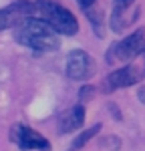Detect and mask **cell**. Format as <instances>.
<instances>
[{
	"label": "cell",
	"mask_w": 145,
	"mask_h": 151,
	"mask_svg": "<svg viewBox=\"0 0 145 151\" xmlns=\"http://www.w3.org/2000/svg\"><path fill=\"white\" fill-rule=\"evenodd\" d=\"M14 38L36 52H52L60 47L59 35L40 18H28L22 24H18Z\"/></svg>",
	"instance_id": "obj_1"
},
{
	"label": "cell",
	"mask_w": 145,
	"mask_h": 151,
	"mask_svg": "<svg viewBox=\"0 0 145 151\" xmlns=\"http://www.w3.org/2000/svg\"><path fill=\"white\" fill-rule=\"evenodd\" d=\"M85 123V107L83 105H75L69 111L60 113L59 117V131L60 133H69V131H77L81 129Z\"/></svg>",
	"instance_id": "obj_8"
},
{
	"label": "cell",
	"mask_w": 145,
	"mask_h": 151,
	"mask_svg": "<svg viewBox=\"0 0 145 151\" xmlns=\"http://www.w3.org/2000/svg\"><path fill=\"white\" fill-rule=\"evenodd\" d=\"M65 73H67V77L71 81H87L95 73V60L85 50H72L67 57Z\"/></svg>",
	"instance_id": "obj_4"
},
{
	"label": "cell",
	"mask_w": 145,
	"mask_h": 151,
	"mask_svg": "<svg viewBox=\"0 0 145 151\" xmlns=\"http://www.w3.org/2000/svg\"><path fill=\"white\" fill-rule=\"evenodd\" d=\"M139 97H141V101H143V103H145V87H143V89H141V91H139Z\"/></svg>",
	"instance_id": "obj_13"
},
{
	"label": "cell",
	"mask_w": 145,
	"mask_h": 151,
	"mask_svg": "<svg viewBox=\"0 0 145 151\" xmlns=\"http://www.w3.org/2000/svg\"><path fill=\"white\" fill-rule=\"evenodd\" d=\"M145 52V28H139L131 32L129 36H125L119 42H113V47L109 48L107 60H131V58L139 57Z\"/></svg>",
	"instance_id": "obj_3"
},
{
	"label": "cell",
	"mask_w": 145,
	"mask_h": 151,
	"mask_svg": "<svg viewBox=\"0 0 145 151\" xmlns=\"http://www.w3.org/2000/svg\"><path fill=\"white\" fill-rule=\"evenodd\" d=\"M139 81V73L135 67L131 65H127V67H121V69L113 70L111 75H107V79L103 83V89L111 93V91H115V89H123V87H131L135 83Z\"/></svg>",
	"instance_id": "obj_7"
},
{
	"label": "cell",
	"mask_w": 145,
	"mask_h": 151,
	"mask_svg": "<svg viewBox=\"0 0 145 151\" xmlns=\"http://www.w3.org/2000/svg\"><path fill=\"white\" fill-rule=\"evenodd\" d=\"M77 4H79L83 10H89V8L95 4V0H77Z\"/></svg>",
	"instance_id": "obj_12"
},
{
	"label": "cell",
	"mask_w": 145,
	"mask_h": 151,
	"mask_svg": "<svg viewBox=\"0 0 145 151\" xmlns=\"http://www.w3.org/2000/svg\"><path fill=\"white\" fill-rule=\"evenodd\" d=\"M135 4V0H113V16H111V26L113 30H123L125 26H129L133 22L127 16V12L131 10V6Z\"/></svg>",
	"instance_id": "obj_9"
},
{
	"label": "cell",
	"mask_w": 145,
	"mask_h": 151,
	"mask_svg": "<svg viewBox=\"0 0 145 151\" xmlns=\"http://www.w3.org/2000/svg\"><path fill=\"white\" fill-rule=\"evenodd\" d=\"M93 93H95V89H93V87H83V89H81V93H79V97H81V101H89Z\"/></svg>",
	"instance_id": "obj_11"
},
{
	"label": "cell",
	"mask_w": 145,
	"mask_h": 151,
	"mask_svg": "<svg viewBox=\"0 0 145 151\" xmlns=\"http://www.w3.org/2000/svg\"><path fill=\"white\" fill-rule=\"evenodd\" d=\"M28 18H34V2L30 0H16L0 10V30L18 26Z\"/></svg>",
	"instance_id": "obj_5"
},
{
	"label": "cell",
	"mask_w": 145,
	"mask_h": 151,
	"mask_svg": "<svg viewBox=\"0 0 145 151\" xmlns=\"http://www.w3.org/2000/svg\"><path fill=\"white\" fill-rule=\"evenodd\" d=\"M10 141L14 145H18L20 149H40V151L50 149V143L47 141V137H42L38 131L30 129L28 125H22V123L12 125Z\"/></svg>",
	"instance_id": "obj_6"
},
{
	"label": "cell",
	"mask_w": 145,
	"mask_h": 151,
	"mask_svg": "<svg viewBox=\"0 0 145 151\" xmlns=\"http://www.w3.org/2000/svg\"><path fill=\"white\" fill-rule=\"evenodd\" d=\"M143 55H145V52H143Z\"/></svg>",
	"instance_id": "obj_14"
},
{
	"label": "cell",
	"mask_w": 145,
	"mask_h": 151,
	"mask_svg": "<svg viewBox=\"0 0 145 151\" xmlns=\"http://www.w3.org/2000/svg\"><path fill=\"white\" fill-rule=\"evenodd\" d=\"M99 129H101V125H93L91 129H87L85 133H81L77 139L72 141V151H75V149H81V147H83V145H85L89 139H91L93 135H97V133H99Z\"/></svg>",
	"instance_id": "obj_10"
},
{
	"label": "cell",
	"mask_w": 145,
	"mask_h": 151,
	"mask_svg": "<svg viewBox=\"0 0 145 151\" xmlns=\"http://www.w3.org/2000/svg\"><path fill=\"white\" fill-rule=\"evenodd\" d=\"M34 18L47 22L57 35L75 36L79 32V22L71 10L60 6L55 0H36L34 2Z\"/></svg>",
	"instance_id": "obj_2"
}]
</instances>
